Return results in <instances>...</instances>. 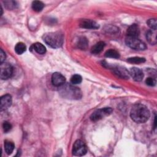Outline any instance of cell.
<instances>
[{
    "label": "cell",
    "instance_id": "cell-1",
    "mask_svg": "<svg viewBox=\"0 0 157 157\" xmlns=\"http://www.w3.org/2000/svg\"><path fill=\"white\" fill-rule=\"evenodd\" d=\"M130 116L135 122L143 123L148 120L150 112L145 105L141 104H136L132 106L130 112Z\"/></svg>",
    "mask_w": 157,
    "mask_h": 157
},
{
    "label": "cell",
    "instance_id": "cell-2",
    "mask_svg": "<svg viewBox=\"0 0 157 157\" xmlns=\"http://www.w3.org/2000/svg\"><path fill=\"white\" fill-rule=\"evenodd\" d=\"M59 87V94L64 98L69 99H78L82 97V92L80 89L71 84L64 83Z\"/></svg>",
    "mask_w": 157,
    "mask_h": 157
},
{
    "label": "cell",
    "instance_id": "cell-3",
    "mask_svg": "<svg viewBox=\"0 0 157 157\" xmlns=\"http://www.w3.org/2000/svg\"><path fill=\"white\" fill-rule=\"evenodd\" d=\"M44 41L50 47L57 48L60 47L63 43V34L60 32H51L46 33L43 36Z\"/></svg>",
    "mask_w": 157,
    "mask_h": 157
},
{
    "label": "cell",
    "instance_id": "cell-4",
    "mask_svg": "<svg viewBox=\"0 0 157 157\" xmlns=\"http://www.w3.org/2000/svg\"><path fill=\"white\" fill-rule=\"evenodd\" d=\"M125 42L128 47L134 50H144L147 48L145 44L137 37H127L125 40Z\"/></svg>",
    "mask_w": 157,
    "mask_h": 157
},
{
    "label": "cell",
    "instance_id": "cell-5",
    "mask_svg": "<svg viewBox=\"0 0 157 157\" xmlns=\"http://www.w3.org/2000/svg\"><path fill=\"white\" fill-rule=\"evenodd\" d=\"M113 110L110 107H105L94 111L90 116V119L93 121H97L104 117L112 113Z\"/></svg>",
    "mask_w": 157,
    "mask_h": 157
},
{
    "label": "cell",
    "instance_id": "cell-6",
    "mask_svg": "<svg viewBox=\"0 0 157 157\" xmlns=\"http://www.w3.org/2000/svg\"><path fill=\"white\" fill-rule=\"evenodd\" d=\"M0 71V77L2 80L9 78L13 74V67L7 63H1Z\"/></svg>",
    "mask_w": 157,
    "mask_h": 157
},
{
    "label": "cell",
    "instance_id": "cell-7",
    "mask_svg": "<svg viewBox=\"0 0 157 157\" xmlns=\"http://www.w3.org/2000/svg\"><path fill=\"white\" fill-rule=\"evenodd\" d=\"M86 146L83 141L77 140L75 142L72 148V153L75 156H83L86 154Z\"/></svg>",
    "mask_w": 157,
    "mask_h": 157
},
{
    "label": "cell",
    "instance_id": "cell-8",
    "mask_svg": "<svg viewBox=\"0 0 157 157\" xmlns=\"http://www.w3.org/2000/svg\"><path fill=\"white\" fill-rule=\"evenodd\" d=\"M111 69L113 73L120 78L123 79L129 78V72L125 67L121 66H113L111 67Z\"/></svg>",
    "mask_w": 157,
    "mask_h": 157
},
{
    "label": "cell",
    "instance_id": "cell-9",
    "mask_svg": "<svg viewBox=\"0 0 157 157\" xmlns=\"http://www.w3.org/2000/svg\"><path fill=\"white\" fill-rule=\"evenodd\" d=\"M65 77L59 72H55L52 76V83L55 86H61L65 83Z\"/></svg>",
    "mask_w": 157,
    "mask_h": 157
},
{
    "label": "cell",
    "instance_id": "cell-10",
    "mask_svg": "<svg viewBox=\"0 0 157 157\" xmlns=\"http://www.w3.org/2000/svg\"><path fill=\"white\" fill-rule=\"evenodd\" d=\"M80 26L86 29H98L99 28V25L96 21L89 19L82 20L80 23Z\"/></svg>",
    "mask_w": 157,
    "mask_h": 157
},
{
    "label": "cell",
    "instance_id": "cell-11",
    "mask_svg": "<svg viewBox=\"0 0 157 157\" xmlns=\"http://www.w3.org/2000/svg\"><path fill=\"white\" fill-rule=\"evenodd\" d=\"M129 75H131L132 78L137 82H140L144 77V73L142 71L137 67H132L130 69Z\"/></svg>",
    "mask_w": 157,
    "mask_h": 157
},
{
    "label": "cell",
    "instance_id": "cell-12",
    "mask_svg": "<svg viewBox=\"0 0 157 157\" xmlns=\"http://www.w3.org/2000/svg\"><path fill=\"white\" fill-rule=\"evenodd\" d=\"M12 97L10 94H5L1 98V110H5L11 105Z\"/></svg>",
    "mask_w": 157,
    "mask_h": 157
},
{
    "label": "cell",
    "instance_id": "cell-13",
    "mask_svg": "<svg viewBox=\"0 0 157 157\" xmlns=\"http://www.w3.org/2000/svg\"><path fill=\"white\" fill-rule=\"evenodd\" d=\"M140 34V29L136 24H132L127 29L128 37H137Z\"/></svg>",
    "mask_w": 157,
    "mask_h": 157
},
{
    "label": "cell",
    "instance_id": "cell-14",
    "mask_svg": "<svg viewBox=\"0 0 157 157\" xmlns=\"http://www.w3.org/2000/svg\"><path fill=\"white\" fill-rule=\"evenodd\" d=\"M146 37L150 44H153V45L156 44V34L154 31H153L152 29L148 31L147 33Z\"/></svg>",
    "mask_w": 157,
    "mask_h": 157
},
{
    "label": "cell",
    "instance_id": "cell-15",
    "mask_svg": "<svg viewBox=\"0 0 157 157\" xmlns=\"http://www.w3.org/2000/svg\"><path fill=\"white\" fill-rule=\"evenodd\" d=\"M105 47V43L104 42H99L96 43L92 48H91V53L97 54L100 53Z\"/></svg>",
    "mask_w": 157,
    "mask_h": 157
},
{
    "label": "cell",
    "instance_id": "cell-16",
    "mask_svg": "<svg viewBox=\"0 0 157 157\" xmlns=\"http://www.w3.org/2000/svg\"><path fill=\"white\" fill-rule=\"evenodd\" d=\"M34 50L39 54H44L46 52V48L44 45L39 42H36L33 45Z\"/></svg>",
    "mask_w": 157,
    "mask_h": 157
},
{
    "label": "cell",
    "instance_id": "cell-17",
    "mask_svg": "<svg viewBox=\"0 0 157 157\" xmlns=\"http://www.w3.org/2000/svg\"><path fill=\"white\" fill-rule=\"evenodd\" d=\"M14 147H15V145L13 142L10 141H7V140L5 141L4 149L7 155H10L13 152Z\"/></svg>",
    "mask_w": 157,
    "mask_h": 157
},
{
    "label": "cell",
    "instance_id": "cell-18",
    "mask_svg": "<svg viewBox=\"0 0 157 157\" xmlns=\"http://www.w3.org/2000/svg\"><path fill=\"white\" fill-rule=\"evenodd\" d=\"M88 41L86 39V38H85V37H82L78 39L77 45H78V47L80 48V49L82 50L86 49L88 47Z\"/></svg>",
    "mask_w": 157,
    "mask_h": 157
},
{
    "label": "cell",
    "instance_id": "cell-19",
    "mask_svg": "<svg viewBox=\"0 0 157 157\" xmlns=\"http://www.w3.org/2000/svg\"><path fill=\"white\" fill-rule=\"evenodd\" d=\"M44 4L39 1H34L32 3V8L36 12H40L44 8Z\"/></svg>",
    "mask_w": 157,
    "mask_h": 157
},
{
    "label": "cell",
    "instance_id": "cell-20",
    "mask_svg": "<svg viewBox=\"0 0 157 157\" xmlns=\"http://www.w3.org/2000/svg\"><path fill=\"white\" fill-rule=\"evenodd\" d=\"M15 50L17 54L21 55L26 51V45L23 42H19L15 45Z\"/></svg>",
    "mask_w": 157,
    "mask_h": 157
},
{
    "label": "cell",
    "instance_id": "cell-21",
    "mask_svg": "<svg viewBox=\"0 0 157 157\" xmlns=\"http://www.w3.org/2000/svg\"><path fill=\"white\" fill-rule=\"evenodd\" d=\"M105 56L108 58H118L120 57L119 53L113 49H110L107 50L105 53Z\"/></svg>",
    "mask_w": 157,
    "mask_h": 157
},
{
    "label": "cell",
    "instance_id": "cell-22",
    "mask_svg": "<svg viewBox=\"0 0 157 157\" xmlns=\"http://www.w3.org/2000/svg\"><path fill=\"white\" fill-rule=\"evenodd\" d=\"M128 61L131 63H135V64H139L142 63L145 61V59L144 58H140V57H132L128 59Z\"/></svg>",
    "mask_w": 157,
    "mask_h": 157
},
{
    "label": "cell",
    "instance_id": "cell-23",
    "mask_svg": "<svg viewBox=\"0 0 157 157\" xmlns=\"http://www.w3.org/2000/svg\"><path fill=\"white\" fill-rule=\"evenodd\" d=\"M82 77L78 75V74H75L74 75L72 76V77L71 78V82L72 84L75 85V84H78L80 83H81L82 82Z\"/></svg>",
    "mask_w": 157,
    "mask_h": 157
},
{
    "label": "cell",
    "instance_id": "cell-24",
    "mask_svg": "<svg viewBox=\"0 0 157 157\" xmlns=\"http://www.w3.org/2000/svg\"><path fill=\"white\" fill-rule=\"evenodd\" d=\"M147 25H148V26L150 28H151L153 30H156V26H157V23H156V20L155 18H151V19H149L147 22Z\"/></svg>",
    "mask_w": 157,
    "mask_h": 157
},
{
    "label": "cell",
    "instance_id": "cell-25",
    "mask_svg": "<svg viewBox=\"0 0 157 157\" xmlns=\"http://www.w3.org/2000/svg\"><path fill=\"white\" fill-rule=\"evenodd\" d=\"M2 128L4 129V131L5 132H7L8 131H9L11 128H12V125L10 123L7 122V121H4L2 124Z\"/></svg>",
    "mask_w": 157,
    "mask_h": 157
},
{
    "label": "cell",
    "instance_id": "cell-26",
    "mask_svg": "<svg viewBox=\"0 0 157 157\" xmlns=\"http://www.w3.org/2000/svg\"><path fill=\"white\" fill-rule=\"evenodd\" d=\"M145 82L147 83V85H149V86H155L156 85V80L155 78H152V77H148L146 79Z\"/></svg>",
    "mask_w": 157,
    "mask_h": 157
},
{
    "label": "cell",
    "instance_id": "cell-27",
    "mask_svg": "<svg viewBox=\"0 0 157 157\" xmlns=\"http://www.w3.org/2000/svg\"><path fill=\"white\" fill-rule=\"evenodd\" d=\"M4 2L6 4V6L9 9L14 8L15 6V2H14V1H6Z\"/></svg>",
    "mask_w": 157,
    "mask_h": 157
},
{
    "label": "cell",
    "instance_id": "cell-28",
    "mask_svg": "<svg viewBox=\"0 0 157 157\" xmlns=\"http://www.w3.org/2000/svg\"><path fill=\"white\" fill-rule=\"evenodd\" d=\"M5 59H6V53L2 50V49H1V52H0V61H1V63H4V61H5Z\"/></svg>",
    "mask_w": 157,
    "mask_h": 157
}]
</instances>
